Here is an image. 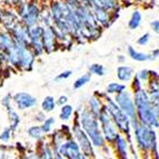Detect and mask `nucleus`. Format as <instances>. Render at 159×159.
<instances>
[{
	"instance_id": "nucleus-1",
	"label": "nucleus",
	"mask_w": 159,
	"mask_h": 159,
	"mask_svg": "<svg viewBox=\"0 0 159 159\" xmlns=\"http://www.w3.org/2000/svg\"><path fill=\"white\" fill-rule=\"evenodd\" d=\"M103 108L106 109L108 114L111 117L112 121L116 125L117 129L121 135L126 137L129 145V151L130 154H133L134 156L137 155V151L135 148V141H134L133 137V129H131V121L130 119L126 116V114L119 108V106L117 105L114 98H111L109 95L106 96V98L103 99Z\"/></svg>"
},
{
	"instance_id": "nucleus-2",
	"label": "nucleus",
	"mask_w": 159,
	"mask_h": 159,
	"mask_svg": "<svg viewBox=\"0 0 159 159\" xmlns=\"http://www.w3.org/2000/svg\"><path fill=\"white\" fill-rule=\"evenodd\" d=\"M134 102H135L136 110H137L138 120L148 126L152 129H159V118L155 112L152 103L150 100V96L145 87L140 90L133 93Z\"/></svg>"
},
{
	"instance_id": "nucleus-3",
	"label": "nucleus",
	"mask_w": 159,
	"mask_h": 159,
	"mask_svg": "<svg viewBox=\"0 0 159 159\" xmlns=\"http://www.w3.org/2000/svg\"><path fill=\"white\" fill-rule=\"evenodd\" d=\"M75 114L78 115L80 126H81L84 131L87 134V136L91 140L93 146L95 148H99V149H101L102 147L106 146L107 143L105 140V138H103L102 133H101L98 118L96 116H93L86 107H84L80 112H75Z\"/></svg>"
},
{
	"instance_id": "nucleus-4",
	"label": "nucleus",
	"mask_w": 159,
	"mask_h": 159,
	"mask_svg": "<svg viewBox=\"0 0 159 159\" xmlns=\"http://www.w3.org/2000/svg\"><path fill=\"white\" fill-rule=\"evenodd\" d=\"M133 137L136 143V148L139 150V154L143 156V159H150L149 150H150L151 140L156 136V130L148 126L141 124L139 120L135 119L131 121Z\"/></svg>"
},
{
	"instance_id": "nucleus-5",
	"label": "nucleus",
	"mask_w": 159,
	"mask_h": 159,
	"mask_svg": "<svg viewBox=\"0 0 159 159\" xmlns=\"http://www.w3.org/2000/svg\"><path fill=\"white\" fill-rule=\"evenodd\" d=\"M71 130H72V137L77 143L79 145L80 150H81L82 155L86 157H88L89 159H96V151H95V147L93 146L91 140L89 139V137L87 136V134L84 131V129L80 126L79 122V118H78V115L75 114V118H74V122H72L71 126Z\"/></svg>"
},
{
	"instance_id": "nucleus-6",
	"label": "nucleus",
	"mask_w": 159,
	"mask_h": 159,
	"mask_svg": "<svg viewBox=\"0 0 159 159\" xmlns=\"http://www.w3.org/2000/svg\"><path fill=\"white\" fill-rule=\"evenodd\" d=\"M98 121L99 125H100L101 133H102V136L105 138L106 143L111 145L112 141L115 140V138L119 134V131H118L116 125L112 121L110 115L108 114V111L105 108L102 109V111L98 116Z\"/></svg>"
},
{
	"instance_id": "nucleus-7",
	"label": "nucleus",
	"mask_w": 159,
	"mask_h": 159,
	"mask_svg": "<svg viewBox=\"0 0 159 159\" xmlns=\"http://www.w3.org/2000/svg\"><path fill=\"white\" fill-rule=\"evenodd\" d=\"M115 101L122 111L125 112L126 116L130 119V121L137 119V110H136L135 102H134L133 93L126 89L125 91L118 93L114 97Z\"/></svg>"
},
{
	"instance_id": "nucleus-8",
	"label": "nucleus",
	"mask_w": 159,
	"mask_h": 159,
	"mask_svg": "<svg viewBox=\"0 0 159 159\" xmlns=\"http://www.w3.org/2000/svg\"><path fill=\"white\" fill-rule=\"evenodd\" d=\"M43 27L40 24L28 27V37H29V48L34 51L36 57H41L45 55V49L43 45Z\"/></svg>"
},
{
	"instance_id": "nucleus-9",
	"label": "nucleus",
	"mask_w": 159,
	"mask_h": 159,
	"mask_svg": "<svg viewBox=\"0 0 159 159\" xmlns=\"http://www.w3.org/2000/svg\"><path fill=\"white\" fill-rule=\"evenodd\" d=\"M41 7L38 0H27V8L24 16L20 18V21L28 28L40 22Z\"/></svg>"
},
{
	"instance_id": "nucleus-10",
	"label": "nucleus",
	"mask_w": 159,
	"mask_h": 159,
	"mask_svg": "<svg viewBox=\"0 0 159 159\" xmlns=\"http://www.w3.org/2000/svg\"><path fill=\"white\" fill-rule=\"evenodd\" d=\"M12 101L16 109H18L20 111H26V110L34 109L38 103L37 98L34 96H32L31 93H27V91H19V93H13Z\"/></svg>"
},
{
	"instance_id": "nucleus-11",
	"label": "nucleus",
	"mask_w": 159,
	"mask_h": 159,
	"mask_svg": "<svg viewBox=\"0 0 159 159\" xmlns=\"http://www.w3.org/2000/svg\"><path fill=\"white\" fill-rule=\"evenodd\" d=\"M55 150L60 152L67 159H82V156H84L81 150H80L79 145L77 143V141L75 140L72 136L66 138V140Z\"/></svg>"
},
{
	"instance_id": "nucleus-12",
	"label": "nucleus",
	"mask_w": 159,
	"mask_h": 159,
	"mask_svg": "<svg viewBox=\"0 0 159 159\" xmlns=\"http://www.w3.org/2000/svg\"><path fill=\"white\" fill-rule=\"evenodd\" d=\"M93 10V17H95L96 21L102 29H106L108 27H110V25L119 17L120 11H114V12H109V11L105 10L102 8L99 7H91Z\"/></svg>"
},
{
	"instance_id": "nucleus-13",
	"label": "nucleus",
	"mask_w": 159,
	"mask_h": 159,
	"mask_svg": "<svg viewBox=\"0 0 159 159\" xmlns=\"http://www.w3.org/2000/svg\"><path fill=\"white\" fill-rule=\"evenodd\" d=\"M43 49H45V53H47V55H50V53L55 52L60 47L53 26L43 28Z\"/></svg>"
},
{
	"instance_id": "nucleus-14",
	"label": "nucleus",
	"mask_w": 159,
	"mask_h": 159,
	"mask_svg": "<svg viewBox=\"0 0 159 159\" xmlns=\"http://www.w3.org/2000/svg\"><path fill=\"white\" fill-rule=\"evenodd\" d=\"M11 38L13 39L15 43L21 45L25 47H29V37H28V28L22 24L20 20L9 30Z\"/></svg>"
},
{
	"instance_id": "nucleus-15",
	"label": "nucleus",
	"mask_w": 159,
	"mask_h": 159,
	"mask_svg": "<svg viewBox=\"0 0 159 159\" xmlns=\"http://www.w3.org/2000/svg\"><path fill=\"white\" fill-rule=\"evenodd\" d=\"M19 20L20 19L16 10H13L10 7H0V25L3 27L6 31H9Z\"/></svg>"
},
{
	"instance_id": "nucleus-16",
	"label": "nucleus",
	"mask_w": 159,
	"mask_h": 159,
	"mask_svg": "<svg viewBox=\"0 0 159 159\" xmlns=\"http://www.w3.org/2000/svg\"><path fill=\"white\" fill-rule=\"evenodd\" d=\"M110 146L114 148L117 159H129V145L124 135H121L120 133L118 134Z\"/></svg>"
},
{
	"instance_id": "nucleus-17",
	"label": "nucleus",
	"mask_w": 159,
	"mask_h": 159,
	"mask_svg": "<svg viewBox=\"0 0 159 159\" xmlns=\"http://www.w3.org/2000/svg\"><path fill=\"white\" fill-rule=\"evenodd\" d=\"M91 7H99L109 12L114 11H120L121 9V2L119 0H90Z\"/></svg>"
},
{
	"instance_id": "nucleus-18",
	"label": "nucleus",
	"mask_w": 159,
	"mask_h": 159,
	"mask_svg": "<svg viewBox=\"0 0 159 159\" xmlns=\"http://www.w3.org/2000/svg\"><path fill=\"white\" fill-rule=\"evenodd\" d=\"M116 75L119 81L126 84V82L131 81V79H133L134 76H135V71H134V68L131 66L121 64L117 67Z\"/></svg>"
},
{
	"instance_id": "nucleus-19",
	"label": "nucleus",
	"mask_w": 159,
	"mask_h": 159,
	"mask_svg": "<svg viewBox=\"0 0 159 159\" xmlns=\"http://www.w3.org/2000/svg\"><path fill=\"white\" fill-rule=\"evenodd\" d=\"M37 154L41 159H53V148L49 140L43 138V140L38 141Z\"/></svg>"
},
{
	"instance_id": "nucleus-20",
	"label": "nucleus",
	"mask_w": 159,
	"mask_h": 159,
	"mask_svg": "<svg viewBox=\"0 0 159 159\" xmlns=\"http://www.w3.org/2000/svg\"><path fill=\"white\" fill-rule=\"evenodd\" d=\"M87 109L93 116L98 118V116L100 115V112L102 111L103 109V100L93 93V96L89 98V100L87 102Z\"/></svg>"
},
{
	"instance_id": "nucleus-21",
	"label": "nucleus",
	"mask_w": 159,
	"mask_h": 159,
	"mask_svg": "<svg viewBox=\"0 0 159 159\" xmlns=\"http://www.w3.org/2000/svg\"><path fill=\"white\" fill-rule=\"evenodd\" d=\"M127 55L129 56L130 59H133V60L137 61V62H145V61L154 60V59H152V56H151V53L139 51V50H137V49H135L133 46H128Z\"/></svg>"
},
{
	"instance_id": "nucleus-22",
	"label": "nucleus",
	"mask_w": 159,
	"mask_h": 159,
	"mask_svg": "<svg viewBox=\"0 0 159 159\" xmlns=\"http://www.w3.org/2000/svg\"><path fill=\"white\" fill-rule=\"evenodd\" d=\"M8 114V120H9V127L16 133L18 130L19 126L21 124V116L19 115V112L17 111L16 108H11L10 110L7 111Z\"/></svg>"
},
{
	"instance_id": "nucleus-23",
	"label": "nucleus",
	"mask_w": 159,
	"mask_h": 159,
	"mask_svg": "<svg viewBox=\"0 0 159 159\" xmlns=\"http://www.w3.org/2000/svg\"><path fill=\"white\" fill-rule=\"evenodd\" d=\"M27 135H28V137L30 138V139H32V140L34 141H40L43 140V138H45V134H43V129H41V126L40 125H32V126H29V127L27 128Z\"/></svg>"
},
{
	"instance_id": "nucleus-24",
	"label": "nucleus",
	"mask_w": 159,
	"mask_h": 159,
	"mask_svg": "<svg viewBox=\"0 0 159 159\" xmlns=\"http://www.w3.org/2000/svg\"><path fill=\"white\" fill-rule=\"evenodd\" d=\"M141 22H143V13L140 10H134L130 15V18L128 20V28L130 30H136L140 27Z\"/></svg>"
},
{
	"instance_id": "nucleus-25",
	"label": "nucleus",
	"mask_w": 159,
	"mask_h": 159,
	"mask_svg": "<svg viewBox=\"0 0 159 159\" xmlns=\"http://www.w3.org/2000/svg\"><path fill=\"white\" fill-rule=\"evenodd\" d=\"M57 107V100L52 96H46L41 101V110L46 114L52 112Z\"/></svg>"
},
{
	"instance_id": "nucleus-26",
	"label": "nucleus",
	"mask_w": 159,
	"mask_h": 159,
	"mask_svg": "<svg viewBox=\"0 0 159 159\" xmlns=\"http://www.w3.org/2000/svg\"><path fill=\"white\" fill-rule=\"evenodd\" d=\"M39 24L41 25L43 28L53 26V19H52V16H51L50 10H49V7H47V8L41 7V16H40Z\"/></svg>"
},
{
	"instance_id": "nucleus-27",
	"label": "nucleus",
	"mask_w": 159,
	"mask_h": 159,
	"mask_svg": "<svg viewBox=\"0 0 159 159\" xmlns=\"http://www.w3.org/2000/svg\"><path fill=\"white\" fill-rule=\"evenodd\" d=\"M127 89V86L126 84H121V82H110L108 84V86L106 87V93H108L109 96H116L118 93H122Z\"/></svg>"
},
{
	"instance_id": "nucleus-28",
	"label": "nucleus",
	"mask_w": 159,
	"mask_h": 159,
	"mask_svg": "<svg viewBox=\"0 0 159 159\" xmlns=\"http://www.w3.org/2000/svg\"><path fill=\"white\" fill-rule=\"evenodd\" d=\"M75 115V108L66 103L64 106H60V112H59V118H60L62 121H68V120L71 119V117Z\"/></svg>"
},
{
	"instance_id": "nucleus-29",
	"label": "nucleus",
	"mask_w": 159,
	"mask_h": 159,
	"mask_svg": "<svg viewBox=\"0 0 159 159\" xmlns=\"http://www.w3.org/2000/svg\"><path fill=\"white\" fill-rule=\"evenodd\" d=\"M56 125V118L55 117H47L43 122H41V129H43L45 135H50L53 130V126Z\"/></svg>"
},
{
	"instance_id": "nucleus-30",
	"label": "nucleus",
	"mask_w": 159,
	"mask_h": 159,
	"mask_svg": "<svg viewBox=\"0 0 159 159\" xmlns=\"http://www.w3.org/2000/svg\"><path fill=\"white\" fill-rule=\"evenodd\" d=\"M91 80V74L90 72H86V74L81 75L80 77H78L77 79L75 80L74 82V88L76 90L78 89H81L82 87H85L88 82H90Z\"/></svg>"
},
{
	"instance_id": "nucleus-31",
	"label": "nucleus",
	"mask_w": 159,
	"mask_h": 159,
	"mask_svg": "<svg viewBox=\"0 0 159 159\" xmlns=\"http://www.w3.org/2000/svg\"><path fill=\"white\" fill-rule=\"evenodd\" d=\"M88 72H90L91 76H98V77H103L106 75V68L101 64H91L88 67Z\"/></svg>"
},
{
	"instance_id": "nucleus-32",
	"label": "nucleus",
	"mask_w": 159,
	"mask_h": 159,
	"mask_svg": "<svg viewBox=\"0 0 159 159\" xmlns=\"http://www.w3.org/2000/svg\"><path fill=\"white\" fill-rule=\"evenodd\" d=\"M13 134H15V131H13L10 127H6L5 129L0 133V143H9L11 140H12Z\"/></svg>"
},
{
	"instance_id": "nucleus-33",
	"label": "nucleus",
	"mask_w": 159,
	"mask_h": 159,
	"mask_svg": "<svg viewBox=\"0 0 159 159\" xmlns=\"http://www.w3.org/2000/svg\"><path fill=\"white\" fill-rule=\"evenodd\" d=\"M135 76L140 80L143 84V86H146L148 80L150 79V70L149 69H140L135 74Z\"/></svg>"
},
{
	"instance_id": "nucleus-34",
	"label": "nucleus",
	"mask_w": 159,
	"mask_h": 159,
	"mask_svg": "<svg viewBox=\"0 0 159 159\" xmlns=\"http://www.w3.org/2000/svg\"><path fill=\"white\" fill-rule=\"evenodd\" d=\"M1 106L6 109V111L10 110L11 108H13V101H12V95L7 93L1 98Z\"/></svg>"
},
{
	"instance_id": "nucleus-35",
	"label": "nucleus",
	"mask_w": 159,
	"mask_h": 159,
	"mask_svg": "<svg viewBox=\"0 0 159 159\" xmlns=\"http://www.w3.org/2000/svg\"><path fill=\"white\" fill-rule=\"evenodd\" d=\"M143 87H145V86H143V82L138 79L136 76H134V78L131 79V81H130V88H131V93H136V91L143 89Z\"/></svg>"
},
{
	"instance_id": "nucleus-36",
	"label": "nucleus",
	"mask_w": 159,
	"mask_h": 159,
	"mask_svg": "<svg viewBox=\"0 0 159 159\" xmlns=\"http://www.w3.org/2000/svg\"><path fill=\"white\" fill-rule=\"evenodd\" d=\"M149 96H150V100L151 103H152V107L155 109V112H156V115L159 118V91L158 93H149Z\"/></svg>"
},
{
	"instance_id": "nucleus-37",
	"label": "nucleus",
	"mask_w": 159,
	"mask_h": 159,
	"mask_svg": "<svg viewBox=\"0 0 159 159\" xmlns=\"http://www.w3.org/2000/svg\"><path fill=\"white\" fill-rule=\"evenodd\" d=\"M151 40V34L149 32H145L140 36V37L137 39V45L140 46V47H145L147 46Z\"/></svg>"
},
{
	"instance_id": "nucleus-38",
	"label": "nucleus",
	"mask_w": 159,
	"mask_h": 159,
	"mask_svg": "<svg viewBox=\"0 0 159 159\" xmlns=\"http://www.w3.org/2000/svg\"><path fill=\"white\" fill-rule=\"evenodd\" d=\"M13 149L17 151V154H18L19 156H24V155L27 154V151H28L27 146H25L22 143H16L15 146H13Z\"/></svg>"
},
{
	"instance_id": "nucleus-39",
	"label": "nucleus",
	"mask_w": 159,
	"mask_h": 159,
	"mask_svg": "<svg viewBox=\"0 0 159 159\" xmlns=\"http://www.w3.org/2000/svg\"><path fill=\"white\" fill-rule=\"evenodd\" d=\"M72 75L71 70H65V71L60 72L56 77V81H64V80H67L70 76Z\"/></svg>"
},
{
	"instance_id": "nucleus-40",
	"label": "nucleus",
	"mask_w": 159,
	"mask_h": 159,
	"mask_svg": "<svg viewBox=\"0 0 159 159\" xmlns=\"http://www.w3.org/2000/svg\"><path fill=\"white\" fill-rule=\"evenodd\" d=\"M46 118H47V117H46V112H43V110H41V111H38L34 114V119L32 120H34V122H37V124H41Z\"/></svg>"
},
{
	"instance_id": "nucleus-41",
	"label": "nucleus",
	"mask_w": 159,
	"mask_h": 159,
	"mask_svg": "<svg viewBox=\"0 0 159 159\" xmlns=\"http://www.w3.org/2000/svg\"><path fill=\"white\" fill-rule=\"evenodd\" d=\"M57 100V106H64L66 103H68V97L66 95H61Z\"/></svg>"
},
{
	"instance_id": "nucleus-42",
	"label": "nucleus",
	"mask_w": 159,
	"mask_h": 159,
	"mask_svg": "<svg viewBox=\"0 0 159 159\" xmlns=\"http://www.w3.org/2000/svg\"><path fill=\"white\" fill-rule=\"evenodd\" d=\"M26 1L27 0H9V5H10V7L17 8V7H19L21 3L26 2Z\"/></svg>"
},
{
	"instance_id": "nucleus-43",
	"label": "nucleus",
	"mask_w": 159,
	"mask_h": 159,
	"mask_svg": "<svg viewBox=\"0 0 159 159\" xmlns=\"http://www.w3.org/2000/svg\"><path fill=\"white\" fill-rule=\"evenodd\" d=\"M150 27L155 34H159V20H154V21H151Z\"/></svg>"
},
{
	"instance_id": "nucleus-44",
	"label": "nucleus",
	"mask_w": 159,
	"mask_h": 159,
	"mask_svg": "<svg viewBox=\"0 0 159 159\" xmlns=\"http://www.w3.org/2000/svg\"><path fill=\"white\" fill-rule=\"evenodd\" d=\"M53 159H67V158L65 156H62L60 152H58L57 150L53 149Z\"/></svg>"
},
{
	"instance_id": "nucleus-45",
	"label": "nucleus",
	"mask_w": 159,
	"mask_h": 159,
	"mask_svg": "<svg viewBox=\"0 0 159 159\" xmlns=\"http://www.w3.org/2000/svg\"><path fill=\"white\" fill-rule=\"evenodd\" d=\"M117 61H118L120 65L125 64L126 62V56L125 55H118V56H117Z\"/></svg>"
},
{
	"instance_id": "nucleus-46",
	"label": "nucleus",
	"mask_w": 159,
	"mask_h": 159,
	"mask_svg": "<svg viewBox=\"0 0 159 159\" xmlns=\"http://www.w3.org/2000/svg\"><path fill=\"white\" fill-rule=\"evenodd\" d=\"M151 56H152V59H157L159 57V48H156V49H154V50L151 51Z\"/></svg>"
},
{
	"instance_id": "nucleus-47",
	"label": "nucleus",
	"mask_w": 159,
	"mask_h": 159,
	"mask_svg": "<svg viewBox=\"0 0 159 159\" xmlns=\"http://www.w3.org/2000/svg\"><path fill=\"white\" fill-rule=\"evenodd\" d=\"M3 69H5V65H3V62L1 61V59H0V81H1L3 78Z\"/></svg>"
},
{
	"instance_id": "nucleus-48",
	"label": "nucleus",
	"mask_w": 159,
	"mask_h": 159,
	"mask_svg": "<svg viewBox=\"0 0 159 159\" xmlns=\"http://www.w3.org/2000/svg\"><path fill=\"white\" fill-rule=\"evenodd\" d=\"M67 5L72 6V5H77V3H80V0H65Z\"/></svg>"
},
{
	"instance_id": "nucleus-49",
	"label": "nucleus",
	"mask_w": 159,
	"mask_h": 159,
	"mask_svg": "<svg viewBox=\"0 0 159 159\" xmlns=\"http://www.w3.org/2000/svg\"><path fill=\"white\" fill-rule=\"evenodd\" d=\"M82 159H89L88 157H86V156H82Z\"/></svg>"
},
{
	"instance_id": "nucleus-50",
	"label": "nucleus",
	"mask_w": 159,
	"mask_h": 159,
	"mask_svg": "<svg viewBox=\"0 0 159 159\" xmlns=\"http://www.w3.org/2000/svg\"><path fill=\"white\" fill-rule=\"evenodd\" d=\"M2 31H3V30H0V38H1V34H2Z\"/></svg>"
},
{
	"instance_id": "nucleus-51",
	"label": "nucleus",
	"mask_w": 159,
	"mask_h": 159,
	"mask_svg": "<svg viewBox=\"0 0 159 159\" xmlns=\"http://www.w3.org/2000/svg\"><path fill=\"white\" fill-rule=\"evenodd\" d=\"M7 159H11V158H10V157H8V158H7Z\"/></svg>"
},
{
	"instance_id": "nucleus-52",
	"label": "nucleus",
	"mask_w": 159,
	"mask_h": 159,
	"mask_svg": "<svg viewBox=\"0 0 159 159\" xmlns=\"http://www.w3.org/2000/svg\"><path fill=\"white\" fill-rule=\"evenodd\" d=\"M1 1H2V0H0V2H1Z\"/></svg>"
},
{
	"instance_id": "nucleus-53",
	"label": "nucleus",
	"mask_w": 159,
	"mask_h": 159,
	"mask_svg": "<svg viewBox=\"0 0 159 159\" xmlns=\"http://www.w3.org/2000/svg\"><path fill=\"white\" fill-rule=\"evenodd\" d=\"M110 159H112V158H110Z\"/></svg>"
}]
</instances>
